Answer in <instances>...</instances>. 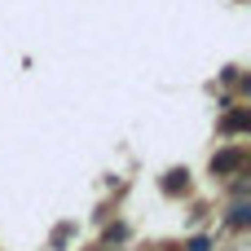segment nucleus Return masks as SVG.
<instances>
[{"label": "nucleus", "instance_id": "3", "mask_svg": "<svg viewBox=\"0 0 251 251\" xmlns=\"http://www.w3.org/2000/svg\"><path fill=\"white\" fill-rule=\"evenodd\" d=\"M207 247H212L207 238H194V243H190V251H207Z\"/></svg>", "mask_w": 251, "mask_h": 251}, {"label": "nucleus", "instance_id": "1", "mask_svg": "<svg viewBox=\"0 0 251 251\" xmlns=\"http://www.w3.org/2000/svg\"><path fill=\"white\" fill-rule=\"evenodd\" d=\"M229 221H234V225H247V221H251V207H247V203H238V207H234V216H229Z\"/></svg>", "mask_w": 251, "mask_h": 251}, {"label": "nucleus", "instance_id": "2", "mask_svg": "<svg viewBox=\"0 0 251 251\" xmlns=\"http://www.w3.org/2000/svg\"><path fill=\"white\" fill-rule=\"evenodd\" d=\"M238 163H243L238 154H221V159H216V168H221V172H225V168H238Z\"/></svg>", "mask_w": 251, "mask_h": 251}]
</instances>
